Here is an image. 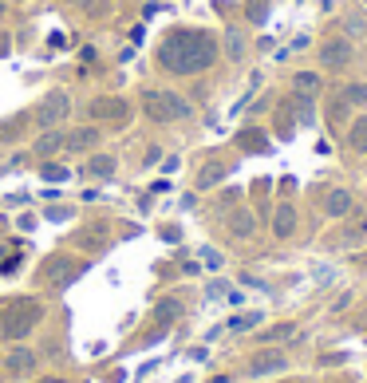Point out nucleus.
<instances>
[{
	"label": "nucleus",
	"instance_id": "15",
	"mask_svg": "<svg viewBox=\"0 0 367 383\" xmlns=\"http://www.w3.org/2000/svg\"><path fill=\"white\" fill-rule=\"evenodd\" d=\"M348 146L355 154H367V115H355L348 127Z\"/></svg>",
	"mask_w": 367,
	"mask_h": 383
},
{
	"label": "nucleus",
	"instance_id": "3",
	"mask_svg": "<svg viewBox=\"0 0 367 383\" xmlns=\"http://www.w3.org/2000/svg\"><path fill=\"white\" fill-rule=\"evenodd\" d=\"M143 111L150 115L154 123H178V119H190L193 107H190V99H182L178 91L150 87V91H143Z\"/></svg>",
	"mask_w": 367,
	"mask_h": 383
},
{
	"label": "nucleus",
	"instance_id": "21",
	"mask_svg": "<svg viewBox=\"0 0 367 383\" xmlns=\"http://www.w3.org/2000/svg\"><path fill=\"white\" fill-rule=\"evenodd\" d=\"M154 316H158L162 324H174V320L182 316V304H178L174 297H166V301H158V308H154Z\"/></svg>",
	"mask_w": 367,
	"mask_h": 383
},
{
	"label": "nucleus",
	"instance_id": "27",
	"mask_svg": "<svg viewBox=\"0 0 367 383\" xmlns=\"http://www.w3.org/2000/svg\"><path fill=\"white\" fill-rule=\"evenodd\" d=\"M44 182H67V166H44Z\"/></svg>",
	"mask_w": 367,
	"mask_h": 383
},
{
	"label": "nucleus",
	"instance_id": "6",
	"mask_svg": "<svg viewBox=\"0 0 367 383\" xmlns=\"http://www.w3.org/2000/svg\"><path fill=\"white\" fill-rule=\"evenodd\" d=\"M351 56H355V44H351L344 32L328 36V40L320 44V67H328V71H340V67H348Z\"/></svg>",
	"mask_w": 367,
	"mask_h": 383
},
{
	"label": "nucleus",
	"instance_id": "5",
	"mask_svg": "<svg viewBox=\"0 0 367 383\" xmlns=\"http://www.w3.org/2000/svg\"><path fill=\"white\" fill-rule=\"evenodd\" d=\"M67 115H71V95L67 91H48V95L40 99L32 123L40 130H51V127H60V123H67Z\"/></svg>",
	"mask_w": 367,
	"mask_h": 383
},
{
	"label": "nucleus",
	"instance_id": "2",
	"mask_svg": "<svg viewBox=\"0 0 367 383\" xmlns=\"http://www.w3.org/2000/svg\"><path fill=\"white\" fill-rule=\"evenodd\" d=\"M44 320V304L36 297H12L0 304V340H24Z\"/></svg>",
	"mask_w": 367,
	"mask_h": 383
},
{
	"label": "nucleus",
	"instance_id": "12",
	"mask_svg": "<svg viewBox=\"0 0 367 383\" xmlns=\"http://www.w3.org/2000/svg\"><path fill=\"white\" fill-rule=\"evenodd\" d=\"M99 135H103L99 127H80V130H71V135L64 139V146L71 150V154H83V150H91V146L99 143Z\"/></svg>",
	"mask_w": 367,
	"mask_h": 383
},
{
	"label": "nucleus",
	"instance_id": "34",
	"mask_svg": "<svg viewBox=\"0 0 367 383\" xmlns=\"http://www.w3.org/2000/svg\"><path fill=\"white\" fill-rule=\"evenodd\" d=\"M364 4H367V0H364Z\"/></svg>",
	"mask_w": 367,
	"mask_h": 383
},
{
	"label": "nucleus",
	"instance_id": "13",
	"mask_svg": "<svg viewBox=\"0 0 367 383\" xmlns=\"http://www.w3.org/2000/svg\"><path fill=\"white\" fill-rule=\"evenodd\" d=\"M64 139H67L64 130H56V127H51V130H44V135L36 139L32 150L40 154V159H48V154H56V150H64Z\"/></svg>",
	"mask_w": 367,
	"mask_h": 383
},
{
	"label": "nucleus",
	"instance_id": "31",
	"mask_svg": "<svg viewBox=\"0 0 367 383\" xmlns=\"http://www.w3.org/2000/svg\"><path fill=\"white\" fill-rule=\"evenodd\" d=\"M36 383H67V380H60V375H44V380H36Z\"/></svg>",
	"mask_w": 367,
	"mask_h": 383
},
{
	"label": "nucleus",
	"instance_id": "22",
	"mask_svg": "<svg viewBox=\"0 0 367 383\" xmlns=\"http://www.w3.org/2000/svg\"><path fill=\"white\" fill-rule=\"evenodd\" d=\"M316 99H308V95H296V119H300L304 127H312L316 123V107H312Z\"/></svg>",
	"mask_w": 367,
	"mask_h": 383
},
{
	"label": "nucleus",
	"instance_id": "25",
	"mask_svg": "<svg viewBox=\"0 0 367 383\" xmlns=\"http://www.w3.org/2000/svg\"><path fill=\"white\" fill-rule=\"evenodd\" d=\"M348 111H351V107L344 103V95L332 99V107H328V123H332V127H335V123H344V119H348Z\"/></svg>",
	"mask_w": 367,
	"mask_h": 383
},
{
	"label": "nucleus",
	"instance_id": "24",
	"mask_svg": "<svg viewBox=\"0 0 367 383\" xmlns=\"http://www.w3.org/2000/svg\"><path fill=\"white\" fill-rule=\"evenodd\" d=\"M344 36H348V40H364L367 36L364 16H344Z\"/></svg>",
	"mask_w": 367,
	"mask_h": 383
},
{
	"label": "nucleus",
	"instance_id": "18",
	"mask_svg": "<svg viewBox=\"0 0 367 383\" xmlns=\"http://www.w3.org/2000/svg\"><path fill=\"white\" fill-rule=\"evenodd\" d=\"M115 170H119V166H115V159H111V154H95V159L87 162V174H91V178H99V182H107V178H115Z\"/></svg>",
	"mask_w": 367,
	"mask_h": 383
},
{
	"label": "nucleus",
	"instance_id": "7",
	"mask_svg": "<svg viewBox=\"0 0 367 383\" xmlns=\"http://www.w3.org/2000/svg\"><path fill=\"white\" fill-rule=\"evenodd\" d=\"M127 115H130V99H119V95L91 99V119H99V123H123Z\"/></svg>",
	"mask_w": 367,
	"mask_h": 383
},
{
	"label": "nucleus",
	"instance_id": "11",
	"mask_svg": "<svg viewBox=\"0 0 367 383\" xmlns=\"http://www.w3.org/2000/svg\"><path fill=\"white\" fill-rule=\"evenodd\" d=\"M296 233V206H288V202H281V206L272 209V237H292Z\"/></svg>",
	"mask_w": 367,
	"mask_h": 383
},
{
	"label": "nucleus",
	"instance_id": "19",
	"mask_svg": "<svg viewBox=\"0 0 367 383\" xmlns=\"http://www.w3.org/2000/svg\"><path fill=\"white\" fill-rule=\"evenodd\" d=\"M292 336H296V324H292V320H285V324H272V328H265V332H261V340H265V344H281V340H292Z\"/></svg>",
	"mask_w": 367,
	"mask_h": 383
},
{
	"label": "nucleus",
	"instance_id": "4",
	"mask_svg": "<svg viewBox=\"0 0 367 383\" xmlns=\"http://www.w3.org/2000/svg\"><path fill=\"white\" fill-rule=\"evenodd\" d=\"M83 272H87V261H71V257L56 253V257H48V261H44L40 281H48L51 288H67V285H75Z\"/></svg>",
	"mask_w": 367,
	"mask_h": 383
},
{
	"label": "nucleus",
	"instance_id": "1",
	"mask_svg": "<svg viewBox=\"0 0 367 383\" xmlns=\"http://www.w3.org/2000/svg\"><path fill=\"white\" fill-rule=\"evenodd\" d=\"M217 60V36L206 28H174L158 44V67L170 76H202Z\"/></svg>",
	"mask_w": 367,
	"mask_h": 383
},
{
	"label": "nucleus",
	"instance_id": "28",
	"mask_svg": "<svg viewBox=\"0 0 367 383\" xmlns=\"http://www.w3.org/2000/svg\"><path fill=\"white\" fill-rule=\"evenodd\" d=\"M202 257H206V265H209V269H217V265H222V253H217V249H209V245L202 249Z\"/></svg>",
	"mask_w": 367,
	"mask_h": 383
},
{
	"label": "nucleus",
	"instance_id": "8",
	"mask_svg": "<svg viewBox=\"0 0 367 383\" xmlns=\"http://www.w3.org/2000/svg\"><path fill=\"white\" fill-rule=\"evenodd\" d=\"M285 367H288V356H285V351L265 348V351H257L253 360H249V375H253V380H265V375H281Z\"/></svg>",
	"mask_w": 367,
	"mask_h": 383
},
{
	"label": "nucleus",
	"instance_id": "17",
	"mask_svg": "<svg viewBox=\"0 0 367 383\" xmlns=\"http://www.w3.org/2000/svg\"><path fill=\"white\" fill-rule=\"evenodd\" d=\"M225 174H229V162H209V166H202V170H198V190H209V186H217Z\"/></svg>",
	"mask_w": 367,
	"mask_h": 383
},
{
	"label": "nucleus",
	"instance_id": "30",
	"mask_svg": "<svg viewBox=\"0 0 367 383\" xmlns=\"http://www.w3.org/2000/svg\"><path fill=\"white\" fill-rule=\"evenodd\" d=\"M241 143L249 146V150H261V146H265V139H261V135H245V139H241Z\"/></svg>",
	"mask_w": 367,
	"mask_h": 383
},
{
	"label": "nucleus",
	"instance_id": "20",
	"mask_svg": "<svg viewBox=\"0 0 367 383\" xmlns=\"http://www.w3.org/2000/svg\"><path fill=\"white\" fill-rule=\"evenodd\" d=\"M340 95H344V103H348V107H364V103H367V80L348 83V87H344Z\"/></svg>",
	"mask_w": 367,
	"mask_h": 383
},
{
	"label": "nucleus",
	"instance_id": "14",
	"mask_svg": "<svg viewBox=\"0 0 367 383\" xmlns=\"http://www.w3.org/2000/svg\"><path fill=\"white\" fill-rule=\"evenodd\" d=\"M253 229H257V218L249 209H233L229 213V233L233 237H253Z\"/></svg>",
	"mask_w": 367,
	"mask_h": 383
},
{
	"label": "nucleus",
	"instance_id": "16",
	"mask_svg": "<svg viewBox=\"0 0 367 383\" xmlns=\"http://www.w3.org/2000/svg\"><path fill=\"white\" fill-rule=\"evenodd\" d=\"M292 87H296V95L316 99V95H320V87H324V80H320L316 71H296V76H292Z\"/></svg>",
	"mask_w": 367,
	"mask_h": 383
},
{
	"label": "nucleus",
	"instance_id": "32",
	"mask_svg": "<svg viewBox=\"0 0 367 383\" xmlns=\"http://www.w3.org/2000/svg\"><path fill=\"white\" fill-rule=\"evenodd\" d=\"M67 4H83V0H67Z\"/></svg>",
	"mask_w": 367,
	"mask_h": 383
},
{
	"label": "nucleus",
	"instance_id": "33",
	"mask_svg": "<svg viewBox=\"0 0 367 383\" xmlns=\"http://www.w3.org/2000/svg\"><path fill=\"white\" fill-rule=\"evenodd\" d=\"M364 261H367V253H364Z\"/></svg>",
	"mask_w": 367,
	"mask_h": 383
},
{
	"label": "nucleus",
	"instance_id": "29",
	"mask_svg": "<svg viewBox=\"0 0 367 383\" xmlns=\"http://www.w3.org/2000/svg\"><path fill=\"white\" fill-rule=\"evenodd\" d=\"M48 222H67V209L64 206H48V213H44Z\"/></svg>",
	"mask_w": 367,
	"mask_h": 383
},
{
	"label": "nucleus",
	"instance_id": "23",
	"mask_svg": "<svg viewBox=\"0 0 367 383\" xmlns=\"http://www.w3.org/2000/svg\"><path fill=\"white\" fill-rule=\"evenodd\" d=\"M225 51H229V60H233V64L245 56V40H241L237 28H229V32H225Z\"/></svg>",
	"mask_w": 367,
	"mask_h": 383
},
{
	"label": "nucleus",
	"instance_id": "9",
	"mask_svg": "<svg viewBox=\"0 0 367 383\" xmlns=\"http://www.w3.org/2000/svg\"><path fill=\"white\" fill-rule=\"evenodd\" d=\"M4 367H8V375H32L36 371V351L16 344V348L4 356Z\"/></svg>",
	"mask_w": 367,
	"mask_h": 383
},
{
	"label": "nucleus",
	"instance_id": "10",
	"mask_svg": "<svg viewBox=\"0 0 367 383\" xmlns=\"http://www.w3.org/2000/svg\"><path fill=\"white\" fill-rule=\"evenodd\" d=\"M351 206H355V198H351V190H344V186H335V190L324 194V213H328V218H348Z\"/></svg>",
	"mask_w": 367,
	"mask_h": 383
},
{
	"label": "nucleus",
	"instance_id": "26",
	"mask_svg": "<svg viewBox=\"0 0 367 383\" xmlns=\"http://www.w3.org/2000/svg\"><path fill=\"white\" fill-rule=\"evenodd\" d=\"M261 320H265L261 312H245V316H237L233 324H229V328H233V332H249V328H257Z\"/></svg>",
	"mask_w": 367,
	"mask_h": 383
}]
</instances>
